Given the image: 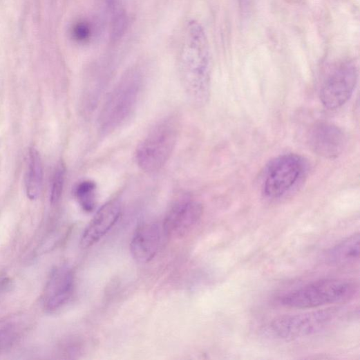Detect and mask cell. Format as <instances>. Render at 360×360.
<instances>
[{
  "mask_svg": "<svg viewBox=\"0 0 360 360\" xmlns=\"http://www.w3.org/2000/svg\"><path fill=\"white\" fill-rule=\"evenodd\" d=\"M178 67L181 83L190 101L198 106L205 104L210 94L211 52L206 31L196 20L187 21L183 28Z\"/></svg>",
  "mask_w": 360,
  "mask_h": 360,
  "instance_id": "cell-1",
  "label": "cell"
},
{
  "mask_svg": "<svg viewBox=\"0 0 360 360\" xmlns=\"http://www.w3.org/2000/svg\"><path fill=\"white\" fill-rule=\"evenodd\" d=\"M140 69L131 68L120 79L109 93L98 122L101 133L110 134L124 125L135 111L143 87Z\"/></svg>",
  "mask_w": 360,
  "mask_h": 360,
  "instance_id": "cell-2",
  "label": "cell"
},
{
  "mask_svg": "<svg viewBox=\"0 0 360 360\" xmlns=\"http://www.w3.org/2000/svg\"><path fill=\"white\" fill-rule=\"evenodd\" d=\"M357 292V285L351 280L323 278L286 293L280 303L294 309L318 308L348 303Z\"/></svg>",
  "mask_w": 360,
  "mask_h": 360,
  "instance_id": "cell-3",
  "label": "cell"
},
{
  "mask_svg": "<svg viewBox=\"0 0 360 360\" xmlns=\"http://www.w3.org/2000/svg\"><path fill=\"white\" fill-rule=\"evenodd\" d=\"M178 135L179 123L175 117H167L156 124L137 148L139 167L149 173L162 170L173 154Z\"/></svg>",
  "mask_w": 360,
  "mask_h": 360,
  "instance_id": "cell-4",
  "label": "cell"
},
{
  "mask_svg": "<svg viewBox=\"0 0 360 360\" xmlns=\"http://www.w3.org/2000/svg\"><path fill=\"white\" fill-rule=\"evenodd\" d=\"M339 316L335 308L286 314L273 320L269 330L275 337L281 339L305 338L329 328Z\"/></svg>",
  "mask_w": 360,
  "mask_h": 360,
  "instance_id": "cell-5",
  "label": "cell"
},
{
  "mask_svg": "<svg viewBox=\"0 0 360 360\" xmlns=\"http://www.w3.org/2000/svg\"><path fill=\"white\" fill-rule=\"evenodd\" d=\"M304 159L296 154L278 156L267 168L263 184V192L270 199L287 195L305 173Z\"/></svg>",
  "mask_w": 360,
  "mask_h": 360,
  "instance_id": "cell-6",
  "label": "cell"
},
{
  "mask_svg": "<svg viewBox=\"0 0 360 360\" xmlns=\"http://www.w3.org/2000/svg\"><path fill=\"white\" fill-rule=\"evenodd\" d=\"M357 77V70L353 63L340 65L329 75L320 91L323 104L332 110L344 105L353 94Z\"/></svg>",
  "mask_w": 360,
  "mask_h": 360,
  "instance_id": "cell-7",
  "label": "cell"
},
{
  "mask_svg": "<svg viewBox=\"0 0 360 360\" xmlns=\"http://www.w3.org/2000/svg\"><path fill=\"white\" fill-rule=\"evenodd\" d=\"M203 207L196 200L186 196L177 200L162 223L167 236L186 235L201 220Z\"/></svg>",
  "mask_w": 360,
  "mask_h": 360,
  "instance_id": "cell-8",
  "label": "cell"
},
{
  "mask_svg": "<svg viewBox=\"0 0 360 360\" xmlns=\"http://www.w3.org/2000/svg\"><path fill=\"white\" fill-rule=\"evenodd\" d=\"M167 236L163 225L146 222L140 225L135 231L131 244V254L138 262L147 263L152 260L162 246Z\"/></svg>",
  "mask_w": 360,
  "mask_h": 360,
  "instance_id": "cell-9",
  "label": "cell"
},
{
  "mask_svg": "<svg viewBox=\"0 0 360 360\" xmlns=\"http://www.w3.org/2000/svg\"><path fill=\"white\" fill-rule=\"evenodd\" d=\"M308 140L314 153L330 159L339 157L347 144V138L343 131L328 123L315 125L310 133Z\"/></svg>",
  "mask_w": 360,
  "mask_h": 360,
  "instance_id": "cell-10",
  "label": "cell"
},
{
  "mask_svg": "<svg viewBox=\"0 0 360 360\" xmlns=\"http://www.w3.org/2000/svg\"><path fill=\"white\" fill-rule=\"evenodd\" d=\"M74 288V275L68 267L55 269L48 279L44 294V305L46 310L54 312L61 308L70 299Z\"/></svg>",
  "mask_w": 360,
  "mask_h": 360,
  "instance_id": "cell-11",
  "label": "cell"
},
{
  "mask_svg": "<svg viewBox=\"0 0 360 360\" xmlns=\"http://www.w3.org/2000/svg\"><path fill=\"white\" fill-rule=\"evenodd\" d=\"M122 215L121 203L117 199L104 205L93 217L82 238V245L89 248L97 243L116 224Z\"/></svg>",
  "mask_w": 360,
  "mask_h": 360,
  "instance_id": "cell-12",
  "label": "cell"
},
{
  "mask_svg": "<svg viewBox=\"0 0 360 360\" xmlns=\"http://www.w3.org/2000/svg\"><path fill=\"white\" fill-rule=\"evenodd\" d=\"M359 233L346 238L328 252L326 262L339 267L354 266L359 261Z\"/></svg>",
  "mask_w": 360,
  "mask_h": 360,
  "instance_id": "cell-13",
  "label": "cell"
},
{
  "mask_svg": "<svg viewBox=\"0 0 360 360\" xmlns=\"http://www.w3.org/2000/svg\"><path fill=\"white\" fill-rule=\"evenodd\" d=\"M104 15L111 41H117L125 34L129 20L127 12L120 0H105Z\"/></svg>",
  "mask_w": 360,
  "mask_h": 360,
  "instance_id": "cell-14",
  "label": "cell"
},
{
  "mask_svg": "<svg viewBox=\"0 0 360 360\" xmlns=\"http://www.w3.org/2000/svg\"><path fill=\"white\" fill-rule=\"evenodd\" d=\"M44 180V169L41 155L35 148L29 151V169L26 181V193L30 200L41 195Z\"/></svg>",
  "mask_w": 360,
  "mask_h": 360,
  "instance_id": "cell-15",
  "label": "cell"
},
{
  "mask_svg": "<svg viewBox=\"0 0 360 360\" xmlns=\"http://www.w3.org/2000/svg\"><path fill=\"white\" fill-rule=\"evenodd\" d=\"M75 194L77 202L86 212H92L97 202V185L91 180L79 183L75 188Z\"/></svg>",
  "mask_w": 360,
  "mask_h": 360,
  "instance_id": "cell-16",
  "label": "cell"
},
{
  "mask_svg": "<svg viewBox=\"0 0 360 360\" xmlns=\"http://www.w3.org/2000/svg\"><path fill=\"white\" fill-rule=\"evenodd\" d=\"M70 33L75 42L86 44L91 41L93 37L94 26L88 20L79 19L72 25Z\"/></svg>",
  "mask_w": 360,
  "mask_h": 360,
  "instance_id": "cell-17",
  "label": "cell"
},
{
  "mask_svg": "<svg viewBox=\"0 0 360 360\" xmlns=\"http://www.w3.org/2000/svg\"><path fill=\"white\" fill-rule=\"evenodd\" d=\"M65 175V166L63 162H60L57 167L53 179L50 197L53 205L57 204L61 198L64 186Z\"/></svg>",
  "mask_w": 360,
  "mask_h": 360,
  "instance_id": "cell-18",
  "label": "cell"
},
{
  "mask_svg": "<svg viewBox=\"0 0 360 360\" xmlns=\"http://www.w3.org/2000/svg\"><path fill=\"white\" fill-rule=\"evenodd\" d=\"M14 337L8 331H0V352L5 350L12 343Z\"/></svg>",
  "mask_w": 360,
  "mask_h": 360,
  "instance_id": "cell-19",
  "label": "cell"
}]
</instances>
